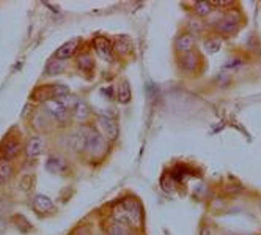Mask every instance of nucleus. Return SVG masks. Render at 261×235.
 Returning <instances> with one entry per match:
<instances>
[{
    "label": "nucleus",
    "instance_id": "obj_9",
    "mask_svg": "<svg viewBox=\"0 0 261 235\" xmlns=\"http://www.w3.org/2000/svg\"><path fill=\"white\" fill-rule=\"evenodd\" d=\"M200 65V56L197 52H188V54H181L179 56V66L184 69V71H189V73H194L197 71Z\"/></svg>",
    "mask_w": 261,
    "mask_h": 235
},
{
    "label": "nucleus",
    "instance_id": "obj_20",
    "mask_svg": "<svg viewBox=\"0 0 261 235\" xmlns=\"http://www.w3.org/2000/svg\"><path fill=\"white\" fill-rule=\"evenodd\" d=\"M77 65L82 71H85V73H90V71L93 69V66H95L93 65V59H91L90 54H82V56L77 59Z\"/></svg>",
    "mask_w": 261,
    "mask_h": 235
},
{
    "label": "nucleus",
    "instance_id": "obj_3",
    "mask_svg": "<svg viewBox=\"0 0 261 235\" xmlns=\"http://www.w3.org/2000/svg\"><path fill=\"white\" fill-rule=\"evenodd\" d=\"M98 128H99L101 134L109 140H115L120 134L118 122L114 117H109V115H99L98 117Z\"/></svg>",
    "mask_w": 261,
    "mask_h": 235
},
{
    "label": "nucleus",
    "instance_id": "obj_10",
    "mask_svg": "<svg viewBox=\"0 0 261 235\" xmlns=\"http://www.w3.org/2000/svg\"><path fill=\"white\" fill-rule=\"evenodd\" d=\"M195 48V37L191 33H182L176 38L175 41V49L176 52L179 54H188V52H192Z\"/></svg>",
    "mask_w": 261,
    "mask_h": 235
},
{
    "label": "nucleus",
    "instance_id": "obj_5",
    "mask_svg": "<svg viewBox=\"0 0 261 235\" xmlns=\"http://www.w3.org/2000/svg\"><path fill=\"white\" fill-rule=\"evenodd\" d=\"M32 208L35 213H38V215H50L55 212V205L52 202V199L44 196V194H36L33 197Z\"/></svg>",
    "mask_w": 261,
    "mask_h": 235
},
{
    "label": "nucleus",
    "instance_id": "obj_15",
    "mask_svg": "<svg viewBox=\"0 0 261 235\" xmlns=\"http://www.w3.org/2000/svg\"><path fill=\"white\" fill-rule=\"evenodd\" d=\"M13 178V166L11 162L0 158V185L8 183L10 180Z\"/></svg>",
    "mask_w": 261,
    "mask_h": 235
},
{
    "label": "nucleus",
    "instance_id": "obj_18",
    "mask_svg": "<svg viewBox=\"0 0 261 235\" xmlns=\"http://www.w3.org/2000/svg\"><path fill=\"white\" fill-rule=\"evenodd\" d=\"M107 235H136V233H134V229H130L127 226L112 223L107 229Z\"/></svg>",
    "mask_w": 261,
    "mask_h": 235
},
{
    "label": "nucleus",
    "instance_id": "obj_13",
    "mask_svg": "<svg viewBox=\"0 0 261 235\" xmlns=\"http://www.w3.org/2000/svg\"><path fill=\"white\" fill-rule=\"evenodd\" d=\"M43 149H44V139L40 137V136H35L27 142L25 153H27L29 158H36V156H40L43 153Z\"/></svg>",
    "mask_w": 261,
    "mask_h": 235
},
{
    "label": "nucleus",
    "instance_id": "obj_8",
    "mask_svg": "<svg viewBox=\"0 0 261 235\" xmlns=\"http://www.w3.org/2000/svg\"><path fill=\"white\" fill-rule=\"evenodd\" d=\"M81 44V40L79 38H74V40H69L68 43L62 44L57 52H55V57H57V60H68L71 59L74 54H76L77 48Z\"/></svg>",
    "mask_w": 261,
    "mask_h": 235
},
{
    "label": "nucleus",
    "instance_id": "obj_14",
    "mask_svg": "<svg viewBox=\"0 0 261 235\" xmlns=\"http://www.w3.org/2000/svg\"><path fill=\"white\" fill-rule=\"evenodd\" d=\"M130 51H133V44H130V41L126 38V37H118L114 43V52H117L118 56L121 57H126L130 54Z\"/></svg>",
    "mask_w": 261,
    "mask_h": 235
},
{
    "label": "nucleus",
    "instance_id": "obj_4",
    "mask_svg": "<svg viewBox=\"0 0 261 235\" xmlns=\"http://www.w3.org/2000/svg\"><path fill=\"white\" fill-rule=\"evenodd\" d=\"M241 24V17L236 13H227L225 16L216 22V30L223 35H231L236 33Z\"/></svg>",
    "mask_w": 261,
    "mask_h": 235
},
{
    "label": "nucleus",
    "instance_id": "obj_1",
    "mask_svg": "<svg viewBox=\"0 0 261 235\" xmlns=\"http://www.w3.org/2000/svg\"><path fill=\"white\" fill-rule=\"evenodd\" d=\"M112 220L130 229H140L143 226V207L134 197L121 199L112 212Z\"/></svg>",
    "mask_w": 261,
    "mask_h": 235
},
{
    "label": "nucleus",
    "instance_id": "obj_7",
    "mask_svg": "<svg viewBox=\"0 0 261 235\" xmlns=\"http://www.w3.org/2000/svg\"><path fill=\"white\" fill-rule=\"evenodd\" d=\"M93 44H95V51L98 52V56L101 59L112 60V57H114V44H112L106 37H96Z\"/></svg>",
    "mask_w": 261,
    "mask_h": 235
},
{
    "label": "nucleus",
    "instance_id": "obj_6",
    "mask_svg": "<svg viewBox=\"0 0 261 235\" xmlns=\"http://www.w3.org/2000/svg\"><path fill=\"white\" fill-rule=\"evenodd\" d=\"M19 152H21V144L16 139H5L2 147H0V156L7 161L14 159L17 155H19Z\"/></svg>",
    "mask_w": 261,
    "mask_h": 235
},
{
    "label": "nucleus",
    "instance_id": "obj_19",
    "mask_svg": "<svg viewBox=\"0 0 261 235\" xmlns=\"http://www.w3.org/2000/svg\"><path fill=\"white\" fill-rule=\"evenodd\" d=\"M192 8H194V13L198 17H206V16H210L214 11L213 10V5L210 2H195L192 5Z\"/></svg>",
    "mask_w": 261,
    "mask_h": 235
},
{
    "label": "nucleus",
    "instance_id": "obj_12",
    "mask_svg": "<svg viewBox=\"0 0 261 235\" xmlns=\"http://www.w3.org/2000/svg\"><path fill=\"white\" fill-rule=\"evenodd\" d=\"M46 109L55 120H59V122H65L68 119V109H65V107L55 100H49L46 103Z\"/></svg>",
    "mask_w": 261,
    "mask_h": 235
},
{
    "label": "nucleus",
    "instance_id": "obj_11",
    "mask_svg": "<svg viewBox=\"0 0 261 235\" xmlns=\"http://www.w3.org/2000/svg\"><path fill=\"white\" fill-rule=\"evenodd\" d=\"M46 169L52 174H63L68 169V162L62 155H50L46 161Z\"/></svg>",
    "mask_w": 261,
    "mask_h": 235
},
{
    "label": "nucleus",
    "instance_id": "obj_16",
    "mask_svg": "<svg viewBox=\"0 0 261 235\" xmlns=\"http://www.w3.org/2000/svg\"><path fill=\"white\" fill-rule=\"evenodd\" d=\"M117 98L121 104H127L133 98V93H130V85L127 81H121L117 87Z\"/></svg>",
    "mask_w": 261,
    "mask_h": 235
},
{
    "label": "nucleus",
    "instance_id": "obj_2",
    "mask_svg": "<svg viewBox=\"0 0 261 235\" xmlns=\"http://www.w3.org/2000/svg\"><path fill=\"white\" fill-rule=\"evenodd\" d=\"M85 152L91 156H102L106 152V137L98 128H87Z\"/></svg>",
    "mask_w": 261,
    "mask_h": 235
},
{
    "label": "nucleus",
    "instance_id": "obj_22",
    "mask_svg": "<svg viewBox=\"0 0 261 235\" xmlns=\"http://www.w3.org/2000/svg\"><path fill=\"white\" fill-rule=\"evenodd\" d=\"M65 71V65L62 60H57V62H52L49 66H47V75L49 76H54V75H60Z\"/></svg>",
    "mask_w": 261,
    "mask_h": 235
},
{
    "label": "nucleus",
    "instance_id": "obj_23",
    "mask_svg": "<svg viewBox=\"0 0 261 235\" xmlns=\"http://www.w3.org/2000/svg\"><path fill=\"white\" fill-rule=\"evenodd\" d=\"M220 40L219 38H211V40H208L206 43H204V46H206V49L210 51V52H216L219 48H220Z\"/></svg>",
    "mask_w": 261,
    "mask_h": 235
},
{
    "label": "nucleus",
    "instance_id": "obj_17",
    "mask_svg": "<svg viewBox=\"0 0 261 235\" xmlns=\"http://www.w3.org/2000/svg\"><path fill=\"white\" fill-rule=\"evenodd\" d=\"M72 114H74V119H76L77 122H85V120L90 117V109H88L87 103H84V101L79 100L77 104L74 106Z\"/></svg>",
    "mask_w": 261,
    "mask_h": 235
},
{
    "label": "nucleus",
    "instance_id": "obj_21",
    "mask_svg": "<svg viewBox=\"0 0 261 235\" xmlns=\"http://www.w3.org/2000/svg\"><path fill=\"white\" fill-rule=\"evenodd\" d=\"M13 221L16 223V227L19 229L21 232H29V230L32 229V224H30V221L25 218V216H22V215H17V216H14Z\"/></svg>",
    "mask_w": 261,
    "mask_h": 235
},
{
    "label": "nucleus",
    "instance_id": "obj_25",
    "mask_svg": "<svg viewBox=\"0 0 261 235\" xmlns=\"http://www.w3.org/2000/svg\"><path fill=\"white\" fill-rule=\"evenodd\" d=\"M259 207H261V199H259Z\"/></svg>",
    "mask_w": 261,
    "mask_h": 235
},
{
    "label": "nucleus",
    "instance_id": "obj_24",
    "mask_svg": "<svg viewBox=\"0 0 261 235\" xmlns=\"http://www.w3.org/2000/svg\"><path fill=\"white\" fill-rule=\"evenodd\" d=\"M200 235H211V229H210V227H203Z\"/></svg>",
    "mask_w": 261,
    "mask_h": 235
}]
</instances>
